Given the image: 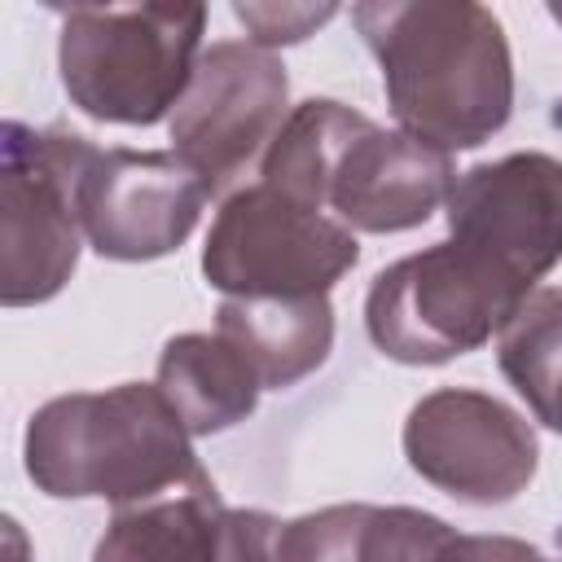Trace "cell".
Wrapping results in <instances>:
<instances>
[{"instance_id":"obj_17","label":"cell","mask_w":562,"mask_h":562,"mask_svg":"<svg viewBox=\"0 0 562 562\" xmlns=\"http://www.w3.org/2000/svg\"><path fill=\"white\" fill-rule=\"evenodd\" d=\"M457 531L413 505H360L351 562H439Z\"/></svg>"},{"instance_id":"obj_2","label":"cell","mask_w":562,"mask_h":562,"mask_svg":"<svg viewBox=\"0 0 562 562\" xmlns=\"http://www.w3.org/2000/svg\"><path fill=\"white\" fill-rule=\"evenodd\" d=\"M22 465L53 501H110L114 509L211 479L193 435L154 382L40 404L22 435Z\"/></svg>"},{"instance_id":"obj_4","label":"cell","mask_w":562,"mask_h":562,"mask_svg":"<svg viewBox=\"0 0 562 562\" xmlns=\"http://www.w3.org/2000/svg\"><path fill=\"white\" fill-rule=\"evenodd\" d=\"M531 290L457 241L382 268L364 294V329L395 364H448L492 342Z\"/></svg>"},{"instance_id":"obj_20","label":"cell","mask_w":562,"mask_h":562,"mask_svg":"<svg viewBox=\"0 0 562 562\" xmlns=\"http://www.w3.org/2000/svg\"><path fill=\"white\" fill-rule=\"evenodd\" d=\"M439 562H549L536 544L518 536H452Z\"/></svg>"},{"instance_id":"obj_13","label":"cell","mask_w":562,"mask_h":562,"mask_svg":"<svg viewBox=\"0 0 562 562\" xmlns=\"http://www.w3.org/2000/svg\"><path fill=\"white\" fill-rule=\"evenodd\" d=\"M154 386L193 439L233 430L259 404V373L224 334H176L158 351Z\"/></svg>"},{"instance_id":"obj_12","label":"cell","mask_w":562,"mask_h":562,"mask_svg":"<svg viewBox=\"0 0 562 562\" xmlns=\"http://www.w3.org/2000/svg\"><path fill=\"white\" fill-rule=\"evenodd\" d=\"M215 334H224L259 373L263 391H290L334 351V303L312 299H220Z\"/></svg>"},{"instance_id":"obj_16","label":"cell","mask_w":562,"mask_h":562,"mask_svg":"<svg viewBox=\"0 0 562 562\" xmlns=\"http://www.w3.org/2000/svg\"><path fill=\"white\" fill-rule=\"evenodd\" d=\"M364 114L334 101V97H312L299 101L290 110V119L281 123V132L272 136L268 154L259 158V180L325 211V176L334 154L342 149V140L351 136V127Z\"/></svg>"},{"instance_id":"obj_14","label":"cell","mask_w":562,"mask_h":562,"mask_svg":"<svg viewBox=\"0 0 562 562\" xmlns=\"http://www.w3.org/2000/svg\"><path fill=\"white\" fill-rule=\"evenodd\" d=\"M220 492L211 479L119 505L92 562H220Z\"/></svg>"},{"instance_id":"obj_5","label":"cell","mask_w":562,"mask_h":562,"mask_svg":"<svg viewBox=\"0 0 562 562\" xmlns=\"http://www.w3.org/2000/svg\"><path fill=\"white\" fill-rule=\"evenodd\" d=\"M356 259L360 241L347 224L259 180L220 202L202 277L224 299H312L329 294Z\"/></svg>"},{"instance_id":"obj_18","label":"cell","mask_w":562,"mask_h":562,"mask_svg":"<svg viewBox=\"0 0 562 562\" xmlns=\"http://www.w3.org/2000/svg\"><path fill=\"white\" fill-rule=\"evenodd\" d=\"M220 562H303L294 518H277L268 509H224Z\"/></svg>"},{"instance_id":"obj_21","label":"cell","mask_w":562,"mask_h":562,"mask_svg":"<svg viewBox=\"0 0 562 562\" xmlns=\"http://www.w3.org/2000/svg\"><path fill=\"white\" fill-rule=\"evenodd\" d=\"M558 562H562V558H558Z\"/></svg>"},{"instance_id":"obj_11","label":"cell","mask_w":562,"mask_h":562,"mask_svg":"<svg viewBox=\"0 0 562 562\" xmlns=\"http://www.w3.org/2000/svg\"><path fill=\"white\" fill-rule=\"evenodd\" d=\"M452 184V154L364 114L329 162L325 206L351 233H408L448 202Z\"/></svg>"},{"instance_id":"obj_10","label":"cell","mask_w":562,"mask_h":562,"mask_svg":"<svg viewBox=\"0 0 562 562\" xmlns=\"http://www.w3.org/2000/svg\"><path fill=\"white\" fill-rule=\"evenodd\" d=\"M448 241L474 250L522 290H536L562 259V158L522 149L457 176Z\"/></svg>"},{"instance_id":"obj_8","label":"cell","mask_w":562,"mask_h":562,"mask_svg":"<svg viewBox=\"0 0 562 562\" xmlns=\"http://www.w3.org/2000/svg\"><path fill=\"white\" fill-rule=\"evenodd\" d=\"M285 119V61L250 40H215L202 48L193 83L171 114V154L189 162L215 198L268 154Z\"/></svg>"},{"instance_id":"obj_19","label":"cell","mask_w":562,"mask_h":562,"mask_svg":"<svg viewBox=\"0 0 562 562\" xmlns=\"http://www.w3.org/2000/svg\"><path fill=\"white\" fill-rule=\"evenodd\" d=\"M233 13L250 31V44L277 53L281 44H303L316 35L338 13V4H233Z\"/></svg>"},{"instance_id":"obj_15","label":"cell","mask_w":562,"mask_h":562,"mask_svg":"<svg viewBox=\"0 0 562 562\" xmlns=\"http://www.w3.org/2000/svg\"><path fill=\"white\" fill-rule=\"evenodd\" d=\"M496 364L531 417L562 435V285H536L496 334Z\"/></svg>"},{"instance_id":"obj_3","label":"cell","mask_w":562,"mask_h":562,"mask_svg":"<svg viewBox=\"0 0 562 562\" xmlns=\"http://www.w3.org/2000/svg\"><path fill=\"white\" fill-rule=\"evenodd\" d=\"M202 31L206 4H70L57 35L61 88L97 123L154 127L184 101Z\"/></svg>"},{"instance_id":"obj_9","label":"cell","mask_w":562,"mask_h":562,"mask_svg":"<svg viewBox=\"0 0 562 562\" xmlns=\"http://www.w3.org/2000/svg\"><path fill=\"white\" fill-rule=\"evenodd\" d=\"M404 457L443 496L492 509L527 492L540 465L536 426L474 386H439L404 417Z\"/></svg>"},{"instance_id":"obj_1","label":"cell","mask_w":562,"mask_h":562,"mask_svg":"<svg viewBox=\"0 0 562 562\" xmlns=\"http://www.w3.org/2000/svg\"><path fill=\"white\" fill-rule=\"evenodd\" d=\"M351 22L382 70L400 132L443 149H479L514 114V53L474 0H364Z\"/></svg>"},{"instance_id":"obj_7","label":"cell","mask_w":562,"mask_h":562,"mask_svg":"<svg viewBox=\"0 0 562 562\" xmlns=\"http://www.w3.org/2000/svg\"><path fill=\"white\" fill-rule=\"evenodd\" d=\"M83 241L101 259L149 263L189 241L211 189L171 149H123L79 140L70 167Z\"/></svg>"},{"instance_id":"obj_6","label":"cell","mask_w":562,"mask_h":562,"mask_svg":"<svg viewBox=\"0 0 562 562\" xmlns=\"http://www.w3.org/2000/svg\"><path fill=\"white\" fill-rule=\"evenodd\" d=\"M79 132L0 123V303L31 307L70 281L83 228L75 215L70 167Z\"/></svg>"}]
</instances>
